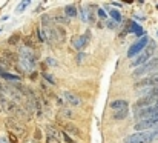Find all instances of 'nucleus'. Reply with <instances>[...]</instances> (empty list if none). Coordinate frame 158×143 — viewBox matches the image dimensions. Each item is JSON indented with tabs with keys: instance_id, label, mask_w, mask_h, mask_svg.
<instances>
[{
	"instance_id": "18",
	"label": "nucleus",
	"mask_w": 158,
	"mask_h": 143,
	"mask_svg": "<svg viewBox=\"0 0 158 143\" xmlns=\"http://www.w3.org/2000/svg\"><path fill=\"white\" fill-rule=\"evenodd\" d=\"M63 12H64V15H66V17H69V19L77 17V14H78V11H77L75 5H68V6H64Z\"/></svg>"
},
{
	"instance_id": "31",
	"label": "nucleus",
	"mask_w": 158,
	"mask_h": 143,
	"mask_svg": "<svg viewBox=\"0 0 158 143\" xmlns=\"http://www.w3.org/2000/svg\"><path fill=\"white\" fill-rule=\"evenodd\" d=\"M17 42H19V36H17V34H15L14 37H11V39L8 40V43H9V45H12V43H17Z\"/></svg>"
},
{
	"instance_id": "23",
	"label": "nucleus",
	"mask_w": 158,
	"mask_h": 143,
	"mask_svg": "<svg viewBox=\"0 0 158 143\" xmlns=\"http://www.w3.org/2000/svg\"><path fill=\"white\" fill-rule=\"evenodd\" d=\"M55 20H57V23H58V25H68V19H66V17H63V15H60V14H57V15H55Z\"/></svg>"
},
{
	"instance_id": "17",
	"label": "nucleus",
	"mask_w": 158,
	"mask_h": 143,
	"mask_svg": "<svg viewBox=\"0 0 158 143\" xmlns=\"http://www.w3.org/2000/svg\"><path fill=\"white\" fill-rule=\"evenodd\" d=\"M64 132L66 134H72V136H77V137H81V132H80V129L75 126V125H72V123H64Z\"/></svg>"
},
{
	"instance_id": "11",
	"label": "nucleus",
	"mask_w": 158,
	"mask_h": 143,
	"mask_svg": "<svg viewBox=\"0 0 158 143\" xmlns=\"http://www.w3.org/2000/svg\"><path fill=\"white\" fill-rule=\"evenodd\" d=\"M6 126H8V129L9 131H14V134H17V136H22L23 132H25V126L23 125H20L15 119H8L6 120Z\"/></svg>"
},
{
	"instance_id": "34",
	"label": "nucleus",
	"mask_w": 158,
	"mask_h": 143,
	"mask_svg": "<svg viewBox=\"0 0 158 143\" xmlns=\"http://www.w3.org/2000/svg\"><path fill=\"white\" fill-rule=\"evenodd\" d=\"M0 143H9V142H8L5 137H2V136H0Z\"/></svg>"
},
{
	"instance_id": "36",
	"label": "nucleus",
	"mask_w": 158,
	"mask_h": 143,
	"mask_svg": "<svg viewBox=\"0 0 158 143\" xmlns=\"http://www.w3.org/2000/svg\"><path fill=\"white\" fill-rule=\"evenodd\" d=\"M28 143H39V140H35V139L34 140H28Z\"/></svg>"
},
{
	"instance_id": "21",
	"label": "nucleus",
	"mask_w": 158,
	"mask_h": 143,
	"mask_svg": "<svg viewBox=\"0 0 158 143\" xmlns=\"http://www.w3.org/2000/svg\"><path fill=\"white\" fill-rule=\"evenodd\" d=\"M129 114V109H123V111H117V112H112V119L114 120H123L126 119Z\"/></svg>"
},
{
	"instance_id": "35",
	"label": "nucleus",
	"mask_w": 158,
	"mask_h": 143,
	"mask_svg": "<svg viewBox=\"0 0 158 143\" xmlns=\"http://www.w3.org/2000/svg\"><path fill=\"white\" fill-rule=\"evenodd\" d=\"M2 72H5V66L0 63V74H2Z\"/></svg>"
},
{
	"instance_id": "4",
	"label": "nucleus",
	"mask_w": 158,
	"mask_h": 143,
	"mask_svg": "<svg viewBox=\"0 0 158 143\" xmlns=\"http://www.w3.org/2000/svg\"><path fill=\"white\" fill-rule=\"evenodd\" d=\"M157 69H158V57H154V58H151L148 63H144V65L135 68L134 72H132V76H134L135 79H143V77H146V76H151V74L157 72Z\"/></svg>"
},
{
	"instance_id": "3",
	"label": "nucleus",
	"mask_w": 158,
	"mask_h": 143,
	"mask_svg": "<svg viewBox=\"0 0 158 143\" xmlns=\"http://www.w3.org/2000/svg\"><path fill=\"white\" fill-rule=\"evenodd\" d=\"M155 51H157V43L151 40V42H149V45L146 46V49H144L141 54H138V55L131 62V66H132V68H138V66H141V65L148 63L151 58H154Z\"/></svg>"
},
{
	"instance_id": "25",
	"label": "nucleus",
	"mask_w": 158,
	"mask_h": 143,
	"mask_svg": "<svg viewBox=\"0 0 158 143\" xmlns=\"http://www.w3.org/2000/svg\"><path fill=\"white\" fill-rule=\"evenodd\" d=\"M42 76H43V77L48 80V83H49V85H55V80H54L52 76H49L48 72H42Z\"/></svg>"
},
{
	"instance_id": "37",
	"label": "nucleus",
	"mask_w": 158,
	"mask_h": 143,
	"mask_svg": "<svg viewBox=\"0 0 158 143\" xmlns=\"http://www.w3.org/2000/svg\"><path fill=\"white\" fill-rule=\"evenodd\" d=\"M155 36H157V37H158V28H157V29H155Z\"/></svg>"
},
{
	"instance_id": "5",
	"label": "nucleus",
	"mask_w": 158,
	"mask_h": 143,
	"mask_svg": "<svg viewBox=\"0 0 158 143\" xmlns=\"http://www.w3.org/2000/svg\"><path fill=\"white\" fill-rule=\"evenodd\" d=\"M155 142V137L152 131H138L134 134H129L124 137V143H152Z\"/></svg>"
},
{
	"instance_id": "14",
	"label": "nucleus",
	"mask_w": 158,
	"mask_h": 143,
	"mask_svg": "<svg viewBox=\"0 0 158 143\" xmlns=\"http://www.w3.org/2000/svg\"><path fill=\"white\" fill-rule=\"evenodd\" d=\"M127 32H134V34H137L138 39H141L143 36H146L144 31H143V28H141V25L137 23V22H129V25H127Z\"/></svg>"
},
{
	"instance_id": "29",
	"label": "nucleus",
	"mask_w": 158,
	"mask_h": 143,
	"mask_svg": "<svg viewBox=\"0 0 158 143\" xmlns=\"http://www.w3.org/2000/svg\"><path fill=\"white\" fill-rule=\"evenodd\" d=\"M46 63H48L49 66H57V62H55V58H52V57H48V58H46Z\"/></svg>"
},
{
	"instance_id": "32",
	"label": "nucleus",
	"mask_w": 158,
	"mask_h": 143,
	"mask_svg": "<svg viewBox=\"0 0 158 143\" xmlns=\"http://www.w3.org/2000/svg\"><path fill=\"white\" fill-rule=\"evenodd\" d=\"M34 139H35V140H40V139H42V131H40V129L35 131V137H34Z\"/></svg>"
},
{
	"instance_id": "15",
	"label": "nucleus",
	"mask_w": 158,
	"mask_h": 143,
	"mask_svg": "<svg viewBox=\"0 0 158 143\" xmlns=\"http://www.w3.org/2000/svg\"><path fill=\"white\" fill-rule=\"evenodd\" d=\"M0 102H2V105L5 106V109H6V111H9V112H14V114H19V112H20L19 106H17V105H14V102H9V100H6V98H5V95L0 94Z\"/></svg>"
},
{
	"instance_id": "7",
	"label": "nucleus",
	"mask_w": 158,
	"mask_h": 143,
	"mask_svg": "<svg viewBox=\"0 0 158 143\" xmlns=\"http://www.w3.org/2000/svg\"><path fill=\"white\" fill-rule=\"evenodd\" d=\"M135 89H146V88H155L158 86V71L151 74V76H146L140 80L135 82Z\"/></svg>"
},
{
	"instance_id": "38",
	"label": "nucleus",
	"mask_w": 158,
	"mask_h": 143,
	"mask_svg": "<svg viewBox=\"0 0 158 143\" xmlns=\"http://www.w3.org/2000/svg\"><path fill=\"white\" fill-rule=\"evenodd\" d=\"M0 32H2V29H0Z\"/></svg>"
},
{
	"instance_id": "22",
	"label": "nucleus",
	"mask_w": 158,
	"mask_h": 143,
	"mask_svg": "<svg viewBox=\"0 0 158 143\" xmlns=\"http://www.w3.org/2000/svg\"><path fill=\"white\" fill-rule=\"evenodd\" d=\"M29 5H31V2H29V0H23V2H20V3H19V6L15 8V12H17V14H22V12H23Z\"/></svg>"
},
{
	"instance_id": "16",
	"label": "nucleus",
	"mask_w": 158,
	"mask_h": 143,
	"mask_svg": "<svg viewBox=\"0 0 158 143\" xmlns=\"http://www.w3.org/2000/svg\"><path fill=\"white\" fill-rule=\"evenodd\" d=\"M46 132H48V143H57L61 139V132H58L54 126H48Z\"/></svg>"
},
{
	"instance_id": "13",
	"label": "nucleus",
	"mask_w": 158,
	"mask_h": 143,
	"mask_svg": "<svg viewBox=\"0 0 158 143\" xmlns=\"http://www.w3.org/2000/svg\"><path fill=\"white\" fill-rule=\"evenodd\" d=\"M63 98L71 105V106H80L81 105V100L80 97L75 94V93H71V91H63Z\"/></svg>"
},
{
	"instance_id": "9",
	"label": "nucleus",
	"mask_w": 158,
	"mask_h": 143,
	"mask_svg": "<svg viewBox=\"0 0 158 143\" xmlns=\"http://www.w3.org/2000/svg\"><path fill=\"white\" fill-rule=\"evenodd\" d=\"M89 40H91V31L88 29L83 36H75V37L72 39V46H74V49H77L78 52H81V51L86 48Z\"/></svg>"
},
{
	"instance_id": "27",
	"label": "nucleus",
	"mask_w": 158,
	"mask_h": 143,
	"mask_svg": "<svg viewBox=\"0 0 158 143\" xmlns=\"http://www.w3.org/2000/svg\"><path fill=\"white\" fill-rule=\"evenodd\" d=\"M97 15H98L102 20H106V17H107V15H106V12H105V9H102V8H98V9H97Z\"/></svg>"
},
{
	"instance_id": "2",
	"label": "nucleus",
	"mask_w": 158,
	"mask_h": 143,
	"mask_svg": "<svg viewBox=\"0 0 158 143\" xmlns=\"http://www.w3.org/2000/svg\"><path fill=\"white\" fill-rule=\"evenodd\" d=\"M19 65L26 72H31L35 68L37 60H35V54L32 52L31 48L25 46V45H20L19 46Z\"/></svg>"
},
{
	"instance_id": "6",
	"label": "nucleus",
	"mask_w": 158,
	"mask_h": 143,
	"mask_svg": "<svg viewBox=\"0 0 158 143\" xmlns=\"http://www.w3.org/2000/svg\"><path fill=\"white\" fill-rule=\"evenodd\" d=\"M149 42H151V40H149V36H143L141 39H138L135 43H132L131 48L127 49V57H129V58H132V57L135 58L138 54H141V52L146 49V46L149 45Z\"/></svg>"
},
{
	"instance_id": "1",
	"label": "nucleus",
	"mask_w": 158,
	"mask_h": 143,
	"mask_svg": "<svg viewBox=\"0 0 158 143\" xmlns=\"http://www.w3.org/2000/svg\"><path fill=\"white\" fill-rule=\"evenodd\" d=\"M42 29H43V37L49 43H58L64 40V31L58 26H55L52 17L49 14L42 15Z\"/></svg>"
},
{
	"instance_id": "33",
	"label": "nucleus",
	"mask_w": 158,
	"mask_h": 143,
	"mask_svg": "<svg viewBox=\"0 0 158 143\" xmlns=\"http://www.w3.org/2000/svg\"><path fill=\"white\" fill-rule=\"evenodd\" d=\"M152 134H154V137H155V140H158V126L155 129H152Z\"/></svg>"
},
{
	"instance_id": "20",
	"label": "nucleus",
	"mask_w": 158,
	"mask_h": 143,
	"mask_svg": "<svg viewBox=\"0 0 158 143\" xmlns=\"http://www.w3.org/2000/svg\"><path fill=\"white\" fill-rule=\"evenodd\" d=\"M0 77L5 79V80H9V82H15V83L20 82V77H19V76H15V74H9V72H2Z\"/></svg>"
},
{
	"instance_id": "24",
	"label": "nucleus",
	"mask_w": 158,
	"mask_h": 143,
	"mask_svg": "<svg viewBox=\"0 0 158 143\" xmlns=\"http://www.w3.org/2000/svg\"><path fill=\"white\" fill-rule=\"evenodd\" d=\"M106 26H107L109 29H115V28L118 26V23H117V22H114V20L110 19V20H106Z\"/></svg>"
},
{
	"instance_id": "10",
	"label": "nucleus",
	"mask_w": 158,
	"mask_h": 143,
	"mask_svg": "<svg viewBox=\"0 0 158 143\" xmlns=\"http://www.w3.org/2000/svg\"><path fill=\"white\" fill-rule=\"evenodd\" d=\"M157 103H158V98L152 97V95H144V97H140V98L135 102L134 108H135V109H143V108L154 106V105H157Z\"/></svg>"
},
{
	"instance_id": "8",
	"label": "nucleus",
	"mask_w": 158,
	"mask_h": 143,
	"mask_svg": "<svg viewBox=\"0 0 158 143\" xmlns=\"http://www.w3.org/2000/svg\"><path fill=\"white\" fill-rule=\"evenodd\" d=\"M157 126H158L157 119H144V120H138L134 125V129H135V132H138V131H152Z\"/></svg>"
},
{
	"instance_id": "30",
	"label": "nucleus",
	"mask_w": 158,
	"mask_h": 143,
	"mask_svg": "<svg viewBox=\"0 0 158 143\" xmlns=\"http://www.w3.org/2000/svg\"><path fill=\"white\" fill-rule=\"evenodd\" d=\"M61 137H63V140H64V142L72 143V139H71V137H69V136H68L66 132H61Z\"/></svg>"
},
{
	"instance_id": "26",
	"label": "nucleus",
	"mask_w": 158,
	"mask_h": 143,
	"mask_svg": "<svg viewBox=\"0 0 158 143\" xmlns=\"http://www.w3.org/2000/svg\"><path fill=\"white\" fill-rule=\"evenodd\" d=\"M61 114H63V115H66V117H71V119L74 117V112H72L69 108H63V109H61Z\"/></svg>"
},
{
	"instance_id": "28",
	"label": "nucleus",
	"mask_w": 158,
	"mask_h": 143,
	"mask_svg": "<svg viewBox=\"0 0 158 143\" xmlns=\"http://www.w3.org/2000/svg\"><path fill=\"white\" fill-rule=\"evenodd\" d=\"M85 58H86V54H85V52H80V54L77 55V58H75V60H77V63H83V62H85Z\"/></svg>"
},
{
	"instance_id": "12",
	"label": "nucleus",
	"mask_w": 158,
	"mask_h": 143,
	"mask_svg": "<svg viewBox=\"0 0 158 143\" xmlns=\"http://www.w3.org/2000/svg\"><path fill=\"white\" fill-rule=\"evenodd\" d=\"M109 108H110L112 112L123 111V109H129V102L124 100V98H117V100H112V102H110Z\"/></svg>"
},
{
	"instance_id": "19",
	"label": "nucleus",
	"mask_w": 158,
	"mask_h": 143,
	"mask_svg": "<svg viewBox=\"0 0 158 143\" xmlns=\"http://www.w3.org/2000/svg\"><path fill=\"white\" fill-rule=\"evenodd\" d=\"M107 14L110 15V19H112L114 22H117V23L121 22V14H120L118 9H115V8H107Z\"/></svg>"
}]
</instances>
